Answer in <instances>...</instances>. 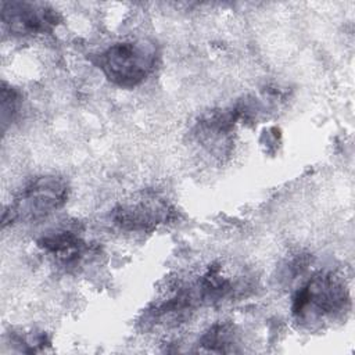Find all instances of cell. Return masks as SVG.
<instances>
[{
    "mask_svg": "<svg viewBox=\"0 0 355 355\" xmlns=\"http://www.w3.org/2000/svg\"><path fill=\"white\" fill-rule=\"evenodd\" d=\"M349 308V293L341 276L333 272L313 275L294 295L291 311L297 322L311 326L336 319Z\"/></svg>",
    "mask_w": 355,
    "mask_h": 355,
    "instance_id": "cell-1",
    "label": "cell"
},
{
    "mask_svg": "<svg viewBox=\"0 0 355 355\" xmlns=\"http://www.w3.org/2000/svg\"><path fill=\"white\" fill-rule=\"evenodd\" d=\"M172 215L173 208L166 200L157 194H144L119 204L112 212V219L121 229L148 232L169 222Z\"/></svg>",
    "mask_w": 355,
    "mask_h": 355,
    "instance_id": "cell-4",
    "label": "cell"
},
{
    "mask_svg": "<svg viewBox=\"0 0 355 355\" xmlns=\"http://www.w3.org/2000/svg\"><path fill=\"white\" fill-rule=\"evenodd\" d=\"M158 58L159 51L153 40L130 39L105 49L98 55V68L111 83L132 89L154 72Z\"/></svg>",
    "mask_w": 355,
    "mask_h": 355,
    "instance_id": "cell-2",
    "label": "cell"
},
{
    "mask_svg": "<svg viewBox=\"0 0 355 355\" xmlns=\"http://www.w3.org/2000/svg\"><path fill=\"white\" fill-rule=\"evenodd\" d=\"M37 244L44 252L65 266L76 265L87 251V245L82 237L69 229L47 233Z\"/></svg>",
    "mask_w": 355,
    "mask_h": 355,
    "instance_id": "cell-6",
    "label": "cell"
},
{
    "mask_svg": "<svg viewBox=\"0 0 355 355\" xmlns=\"http://www.w3.org/2000/svg\"><path fill=\"white\" fill-rule=\"evenodd\" d=\"M230 334L232 333L226 326H215L202 337V345L208 347V349L212 351L225 352V345L230 343Z\"/></svg>",
    "mask_w": 355,
    "mask_h": 355,
    "instance_id": "cell-8",
    "label": "cell"
},
{
    "mask_svg": "<svg viewBox=\"0 0 355 355\" xmlns=\"http://www.w3.org/2000/svg\"><path fill=\"white\" fill-rule=\"evenodd\" d=\"M69 196L65 179L43 175L32 179L19 190L12 202L4 209L3 227L14 222H36L64 207Z\"/></svg>",
    "mask_w": 355,
    "mask_h": 355,
    "instance_id": "cell-3",
    "label": "cell"
},
{
    "mask_svg": "<svg viewBox=\"0 0 355 355\" xmlns=\"http://www.w3.org/2000/svg\"><path fill=\"white\" fill-rule=\"evenodd\" d=\"M60 21L55 10L29 1H3L1 22L14 36H33L51 31Z\"/></svg>",
    "mask_w": 355,
    "mask_h": 355,
    "instance_id": "cell-5",
    "label": "cell"
},
{
    "mask_svg": "<svg viewBox=\"0 0 355 355\" xmlns=\"http://www.w3.org/2000/svg\"><path fill=\"white\" fill-rule=\"evenodd\" d=\"M21 104V94L17 89L8 86L6 82L1 86V125L6 130L7 125L14 121Z\"/></svg>",
    "mask_w": 355,
    "mask_h": 355,
    "instance_id": "cell-7",
    "label": "cell"
}]
</instances>
